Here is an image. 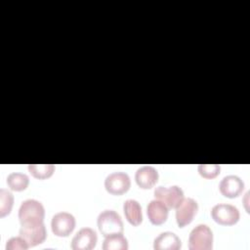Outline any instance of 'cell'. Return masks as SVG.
<instances>
[{
    "label": "cell",
    "instance_id": "cell-1",
    "mask_svg": "<svg viewBox=\"0 0 250 250\" xmlns=\"http://www.w3.org/2000/svg\"><path fill=\"white\" fill-rule=\"evenodd\" d=\"M45 209L42 203L36 199H26L19 208V220L21 225H35L44 223Z\"/></svg>",
    "mask_w": 250,
    "mask_h": 250
},
{
    "label": "cell",
    "instance_id": "cell-2",
    "mask_svg": "<svg viewBox=\"0 0 250 250\" xmlns=\"http://www.w3.org/2000/svg\"><path fill=\"white\" fill-rule=\"evenodd\" d=\"M189 250H211L213 248V232L205 224H199L189 233Z\"/></svg>",
    "mask_w": 250,
    "mask_h": 250
},
{
    "label": "cell",
    "instance_id": "cell-3",
    "mask_svg": "<svg viewBox=\"0 0 250 250\" xmlns=\"http://www.w3.org/2000/svg\"><path fill=\"white\" fill-rule=\"evenodd\" d=\"M97 224L99 230L104 237L112 233L123 232L124 229L120 215L113 210H104L101 212L98 216Z\"/></svg>",
    "mask_w": 250,
    "mask_h": 250
},
{
    "label": "cell",
    "instance_id": "cell-4",
    "mask_svg": "<svg viewBox=\"0 0 250 250\" xmlns=\"http://www.w3.org/2000/svg\"><path fill=\"white\" fill-rule=\"evenodd\" d=\"M211 217L219 225L232 226L239 221L240 214L235 206L227 203H219L211 209Z\"/></svg>",
    "mask_w": 250,
    "mask_h": 250
},
{
    "label": "cell",
    "instance_id": "cell-5",
    "mask_svg": "<svg viewBox=\"0 0 250 250\" xmlns=\"http://www.w3.org/2000/svg\"><path fill=\"white\" fill-rule=\"evenodd\" d=\"M75 218L68 212H59L55 214L51 221L52 231L60 237L68 236L75 228Z\"/></svg>",
    "mask_w": 250,
    "mask_h": 250
},
{
    "label": "cell",
    "instance_id": "cell-6",
    "mask_svg": "<svg viewBox=\"0 0 250 250\" xmlns=\"http://www.w3.org/2000/svg\"><path fill=\"white\" fill-rule=\"evenodd\" d=\"M131 180L124 172H113L104 180V188L107 192L113 195H121L129 190Z\"/></svg>",
    "mask_w": 250,
    "mask_h": 250
},
{
    "label": "cell",
    "instance_id": "cell-7",
    "mask_svg": "<svg viewBox=\"0 0 250 250\" xmlns=\"http://www.w3.org/2000/svg\"><path fill=\"white\" fill-rule=\"evenodd\" d=\"M198 204L190 197H187L181 201V203L176 207V221L179 228H184L190 224L197 214Z\"/></svg>",
    "mask_w": 250,
    "mask_h": 250
},
{
    "label": "cell",
    "instance_id": "cell-8",
    "mask_svg": "<svg viewBox=\"0 0 250 250\" xmlns=\"http://www.w3.org/2000/svg\"><path fill=\"white\" fill-rule=\"evenodd\" d=\"M154 197L162 201L168 208H176L184 199V191L178 186L157 187L154 189Z\"/></svg>",
    "mask_w": 250,
    "mask_h": 250
},
{
    "label": "cell",
    "instance_id": "cell-9",
    "mask_svg": "<svg viewBox=\"0 0 250 250\" xmlns=\"http://www.w3.org/2000/svg\"><path fill=\"white\" fill-rule=\"evenodd\" d=\"M20 235L27 242L29 247H32L44 242L47 237V231L44 223L35 225H21Z\"/></svg>",
    "mask_w": 250,
    "mask_h": 250
},
{
    "label": "cell",
    "instance_id": "cell-10",
    "mask_svg": "<svg viewBox=\"0 0 250 250\" xmlns=\"http://www.w3.org/2000/svg\"><path fill=\"white\" fill-rule=\"evenodd\" d=\"M98 241L97 232L91 228L80 229L71 240V248L73 250H91Z\"/></svg>",
    "mask_w": 250,
    "mask_h": 250
},
{
    "label": "cell",
    "instance_id": "cell-11",
    "mask_svg": "<svg viewBox=\"0 0 250 250\" xmlns=\"http://www.w3.org/2000/svg\"><path fill=\"white\" fill-rule=\"evenodd\" d=\"M219 189L224 196L228 198H234L243 191L244 183L238 176L229 175L221 180Z\"/></svg>",
    "mask_w": 250,
    "mask_h": 250
},
{
    "label": "cell",
    "instance_id": "cell-12",
    "mask_svg": "<svg viewBox=\"0 0 250 250\" xmlns=\"http://www.w3.org/2000/svg\"><path fill=\"white\" fill-rule=\"evenodd\" d=\"M158 172L152 166H142L135 174V181L137 185L143 189L151 188L158 181Z\"/></svg>",
    "mask_w": 250,
    "mask_h": 250
},
{
    "label": "cell",
    "instance_id": "cell-13",
    "mask_svg": "<svg viewBox=\"0 0 250 250\" xmlns=\"http://www.w3.org/2000/svg\"><path fill=\"white\" fill-rule=\"evenodd\" d=\"M168 207L160 200H151L146 207L147 217L152 225H162L167 221L168 218Z\"/></svg>",
    "mask_w": 250,
    "mask_h": 250
},
{
    "label": "cell",
    "instance_id": "cell-14",
    "mask_svg": "<svg viewBox=\"0 0 250 250\" xmlns=\"http://www.w3.org/2000/svg\"><path fill=\"white\" fill-rule=\"evenodd\" d=\"M181 246V239L171 231L161 232L153 241V248L155 250H178Z\"/></svg>",
    "mask_w": 250,
    "mask_h": 250
},
{
    "label": "cell",
    "instance_id": "cell-15",
    "mask_svg": "<svg viewBox=\"0 0 250 250\" xmlns=\"http://www.w3.org/2000/svg\"><path fill=\"white\" fill-rule=\"evenodd\" d=\"M123 212L127 221L132 226H139L143 221L142 207L135 199H127L123 203Z\"/></svg>",
    "mask_w": 250,
    "mask_h": 250
},
{
    "label": "cell",
    "instance_id": "cell-16",
    "mask_svg": "<svg viewBox=\"0 0 250 250\" xmlns=\"http://www.w3.org/2000/svg\"><path fill=\"white\" fill-rule=\"evenodd\" d=\"M104 250H127L128 241L123 235V232H116L109 235H106L104 243Z\"/></svg>",
    "mask_w": 250,
    "mask_h": 250
},
{
    "label": "cell",
    "instance_id": "cell-17",
    "mask_svg": "<svg viewBox=\"0 0 250 250\" xmlns=\"http://www.w3.org/2000/svg\"><path fill=\"white\" fill-rule=\"evenodd\" d=\"M8 187L15 191H22L26 189L29 184V178L27 175L19 172H13L8 175L6 179Z\"/></svg>",
    "mask_w": 250,
    "mask_h": 250
},
{
    "label": "cell",
    "instance_id": "cell-18",
    "mask_svg": "<svg viewBox=\"0 0 250 250\" xmlns=\"http://www.w3.org/2000/svg\"><path fill=\"white\" fill-rule=\"evenodd\" d=\"M29 173L36 179L45 180L50 178L55 172V165L53 164H29Z\"/></svg>",
    "mask_w": 250,
    "mask_h": 250
},
{
    "label": "cell",
    "instance_id": "cell-19",
    "mask_svg": "<svg viewBox=\"0 0 250 250\" xmlns=\"http://www.w3.org/2000/svg\"><path fill=\"white\" fill-rule=\"evenodd\" d=\"M14 205V195L11 191L1 188L0 189V216L5 217L12 211Z\"/></svg>",
    "mask_w": 250,
    "mask_h": 250
},
{
    "label": "cell",
    "instance_id": "cell-20",
    "mask_svg": "<svg viewBox=\"0 0 250 250\" xmlns=\"http://www.w3.org/2000/svg\"><path fill=\"white\" fill-rule=\"evenodd\" d=\"M197 170L201 177L205 179H214L220 174L221 167L219 164H199Z\"/></svg>",
    "mask_w": 250,
    "mask_h": 250
},
{
    "label": "cell",
    "instance_id": "cell-21",
    "mask_svg": "<svg viewBox=\"0 0 250 250\" xmlns=\"http://www.w3.org/2000/svg\"><path fill=\"white\" fill-rule=\"evenodd\" d=\"M28 247H29V245L27 244V242L21 235L11 237L6 242V249L7 250H18V249L25 250Z\"/></svg>",
    "mask_w": 250,
    "mask_h": 250
}]
</instances>
